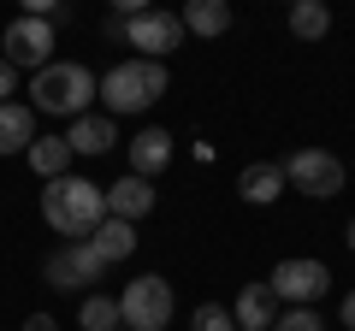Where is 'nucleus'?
I'll return each instance as SVG.
<instances>
[{"label": "nucleus", "instance_id": "nucleus-1", "mask_svg": "<svg viewBox=\"0 0 355 331\" xmlns=\"http://www.w3.org/2000/svg\"><path fill=\"white\" fill-rule=\"evenodd\" d=\"M42 219H48V225L60 231L65 242H83L89 231L107 219V195H101V184L77 178V172H65V178H53V184H42Z\"/></svg>", "mask_w": 355, "mask_h": 331}, {"label": "nucleus", "instance_id": "nucleus-2", "mask_svg": "<svg viewBox=\"0 0 355 331\" xmlns=\"http://www.w3.org/2000/svg\"><path fill=\"white\" fill-rule=\"evenodd\" d=\"M95 101V71L77 60H53L30 77V113H53V118H83Z\"/></svg>", "mask_w": 355, "mask_h": 331}, {"label": "nucleus", "instance_id": "nucleus-3", "mask_svg": "<svg viewBox=\"0 0 355 331\" xmlns=\"http://www.w3.org/2000/svg\"><path fill=\"white\" fill-rule=\"evenodd\" d=\"M95 95L107 101V118L148 113V107L166 95V65L160 60H125V65H113L107 77H95Z\"/></svg>", "mask_w": 355, "mask_h": 331}, {"label": "nucleus", "instance_id": "nucleus-4", "mask_svg": "<svg viewBox=\"0 0 355 331\" xmlns=\"http://www.w3.org/2000/svg\"><path fill=\"white\" fill-rule=\"evenodd\" d=\"M178 314V296L172 284L160 278V272H142V278H130L125 290H119V319H125V331H166Z\"/></svg>", "mask_w": 355, "mask_h": 331}, {"label": "nucleus", "instance_id": "nucleus-5", "mask_svg": "<svg viewBox=\"0 0 355 331\" xmlns=\"http://www.w3.org/2000/svg\"><path fill=\"white\" fill-rule=\"evenodd\" d=\"M279 172H284V190H302V195H314V202H331V195H343V184H349L343 160L326 154V148H296L291 160H279Z\"/></svg>", "mask_w": 355, "mask_h": 331}, {"label": "nucleus", "instance_id": "nucleus-6", "mask_svg": "<svg viewBox=\"0 0 355 331\" xmlns=\"http://www.w3.org/2000/svg\"><path fill=\"white\" fill-rule=\"evenodd\" d=\"M266 290L279 296L284 307H314L331 290V267L314 260V255H291V260H279V267L266 272Z\"/></svg>", "mask_w": 355, "mask_h": 331}, {"label": "nucleus", "instance_id": "nucleus-7", "mask_svg": "<svg viewBox=\"0 0 355 331\" xmlns=\"http://www.w3.org/2000/svg\"><path fill=\"white\" fill-rule=\"evenodd\" d=\"M0 60L12 65V71H42V65H53V24L18 12L12 24H6V36H0Z\"/></svg>", "mask_w": 355, "mask_h": 331}, {"label": "nucleus", "instance_id": "nucleus-8", "mask_svg": "<svg viewBox=\"0 0 355 331\" xmlns=\"http://www.w3.org/2000/svg\"><path fill=\"white\" fill-rule=\"evenodd\" d=\"M42 278H48L53 290H89V284L107 278V267H101V255H95L89 242H60V249L42 260Z\"/></svg>", "mask_w": 355, "mask_h": 331}, {"label": "nucleus", "instance_id": "nucleus-9", "mask_svg": "<svg viewBox=\"0 0 355 331\" xmlns=\"http://www.w3.org/2000/svg\"><path fill=\"white\" fill-rule=\"evenodd\" d=\"M125 42L137 48V60H160V65H166V53L184 48V24H178V12L148 6V12H137V18L125 24Z\"/></svg>", "mask_w": 355, "mask_h": 331}, {"label": "nucleus", "instance_id": "nucleus-10", "mask_svg": "<svg viewBox=\"0 0 355 331\" xmlns=\"http://www.w3.org/2000/svg\"><path fill=\"white\" fill-rule=\"evenodd\" d=\"M272 319H279V296L266 290V278L261 284H243L237 302H231V325H237V331H272Z\"/></svg>", "mask_w": 355, "mask_h": 331}, {"label": "nucleus", "instance_id": "nucleus-11", "mask_svg": "<svg viewBox=\"0 0 355 331\" xmlns=\"http://www.w3.org/2000/svg\"><path fill=\"white\" fill-rule=\"evenodd\" d=\"M107 219H125V225H137L142 213H154V184L148 178H119V184H107Z\"/></svg>", "mask_w": 355, "mask_h": 331}, {"label": "nucleus", "instance_id": "nucleus-12", "mask_svg": "<svg viewBox=\"0 0 355 331\" xmlns=\"http://www.w3.org/2000/svg\"><path fill=\"white\" fill-rule=\"evenodd\" d=\"M166 166H172V130L148 125L142 136H130V178L154 184V172H166Z\"/></svg>", "mask_w": 355, "mask_h": 331}, {"label": "nucleus", "instance_id": "nucleus-13", "mask_svg": "<svg viewBox=\"0 0 355 331\" xmlns=\"http://www.w3.org/2000/svg\"><path fill=\"white\" fill-rule=\"evenodd\" d=\"M65 148H71V160H77V154H107V148H119V130H113V118L89 107L83 118H71V130H65Z\"/></svg>", "mask_w": 355, "mask_h": 331}, {"label": "nucleus", "instance_id": "nucleus-14", "mask_svg": "<svg viewBox=\"0 0 355 331\" xmlns=\"http://www.w3.org/2000/svg\"><path fill=\"white\" fill-rule=\"evenodd\" d=\"M83 242L101 255V267H113V260H130V255H137V225H125V219H101Z\"/></svg>", "mask_w": 355, "mask_h": 331}, {"label": "nucleus", "instance_id": "nucleus-15", "mask_svg": "<svg viewBox=\"0 0 355 331\" xmlns=\"http://www.w3.org/2000/svg\"><path fill=\"white\" fill-rule=\"evenodd\" d=\"M178 24H184V36L214 42V36H225V30H231V6H225V0H190V6L178 12Z\"/></svg>", "mask_w": 355, "mask_h": 331}, {"label": "nucleus", "instance_id": "nucleus-16", "mask_svg": "<svg viewBox=\"0 0 355 331\" xmlns=\"http://www.w3.org/2000/svg\"><path fill=\"white\" fill-rule=\"evenodd\" d=\"M237 190H243V202H254V207H272V202L284 195V172H279L272 160H254V166H243Z\"/></svg>", "mask_w": 355, "mask_h": 331}, {"label": "nucleus", "instance_id": "nucleus-17", "mask_svg": "<svg viewBox=\"0 0 355 331\" xmlns=\"http://www.w3.org/2000/svg\"><path fill=\"white\" fill-rule=\"evenodd\" d=\"M36 142V113L24 101H6L0 107V154H30Z\"/></svg>", "mask_w": 355, "mask_h": 331}, {"label": "nucleus", "instance_id": "nucleus-18", "mask_svg": "<svg viewBox=\"0 0 355 331\" xmlns=\"http://www.w3.org/2000/svg\"><path fill=\"white\" fill-rule=\"evenodd\" d=\"M24 160H30V172H36L42 184H53V178H65V172H71V148H65V136H36Z\"/></svg>", "mask_w": 355, "mask_h": 331}, {"label": "nucleus", "instance_id": "nucleus-19", "mask_svg": "<svg viewBox=\"0 0 355 331\" xmlns=\"http://www.w3.org/2000/svg\"><path fill=\"white\" fill-rule=\"evenodd\" d=\"M291 36L296 42H326L331 36V6L326 0H296L291 6Z\"/></svg>", "mask_w": 355, "mask_h": 331}, {"label": "nucleus", "instance_id": "nucleus-20", "mask_svg": "<svg viewBox=\"0 0 355 331\" xmlns=\"http://www.w3.org/2000/svg\"><path fill=\"white\" fill-rule=\"evenodd\" d=\"M77 325L83 331H125V319H119V296H83V307H77Z\"/></svg>", "mask_w": 355, "mask_h": 331}, {"label": "nucleus", "instance_id": "nucleus-21", "mask_svg": "<svg viewBox=\"0 0 355 331\" xmlns=\"http://www.w3.org/2000/svg\"><path fill=\"white\" fill-rule=\"evenodd\" d=\"M272 331H326V319H320L314 307H279Z\"/></svg>", "mask_w": 355, "mask_h": 331}, {"label": "nucleus", "instance_id": "nucleus-22", "mask_svg": "<svg viewBox=\"0 0 355 331\" xmlns=\"http://www.w3.org/2000/svg\"><path fill=\"white\" fill-rule=\"evenodd\" d=\"M196 331H237V325H231V307L202 302V307H196Z\"/></svg>", "mask_w": 355, "mask_h": 331}, {"label": "nucleus", "instance_id": "nucleus-23", "mask_svg": "<svg viewBox=\"0 0 355 331\" xmlns=\"http://www.w3.org/2000/svg\"><path fill=\"white\" fill-rule=\"evenodd\" d=\"M125 24H130L125 12H107V18H101V36H107V42H125Z\"/></svg>", "mask_w": 355, "mask_h": 331}, {"label": "nucleus", "instance_id": "nucleus-24", "mask_svg": "<svg viewBox=\"0 0 355 331\" xmlns=\"http://www.w3.org/2000/svg\"><path fill=\"white\" fill-rule=\"evenodd\" d=\"M12 95H18V71H12V65H6V60H0V107L12 101Z\"/></svg>", "mask_w": 355, "mask_h": 331}, {"label": "nucleus", "instance_id": "nucleus-25", "mask_svg": "<svg viewBox=\"0 0 355 331\" xmlns=\"http://www.w3.org/2000/svg\"><path fill=\"white\" fill-rule=\"evenodd\" d=\"M24 331H60V319H53V314H30Z\"/></svg>", "mask_w": 355, "mask_h": 331}, {"label": "nucleus", "instance_id": "nucleus-26", "mask_svg": "<svg viewBox=\"0 0 355 331\" xmlns=\"http://www.w3.org/2000/svg\"><path fill=\"white\" fill-rule=\"evenodd\" d=\"M338 314H343V325H349V331H355V290H349V296H343V307H338Z\"/></svg>", "mask_w": 355, "mask_h": 331}, {"label": "nucleus", "instance_id": "nucleus-27", "mask_svg": "<svg viewBox=\"0 0 355 331\" xmlns=\"http://www.w3.org/2000/svg\"><path fill=\"white\" fill-rule=\"evenodd\" d=\"M343 237H349V249H355V219H349V231H343Z\"/></svg>", "mask_w": 355, "mask_h": 331}]
</instances>
